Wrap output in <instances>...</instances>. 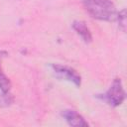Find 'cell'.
I'll use <instances>...</instances> for the list:
<instances>
[{"instance_id":"cell-1","label":"cell","mask_w":127,"mask_h":127,"mask_svg":"<svg viewBox=\"0 0 127 127\" xmlns=\"http://www.w3.org/2000/svg\"><path fill=\"white\" fill-rule=\"evenodd\" d=\"M85 10L95 19L111 21L116 17V7L111 0H81Z\"/></svg>"},{"instance_id":"cell-2","label":"cell","mask_w":127,"mask_h":127,"mask_svg":"<svg viewBox=\"0 0 127 127\" xmlns=\"http://www.w3.org/2000/svg\"><path fill=\"white\" fill-rule=\"evenodd\" d=\"M125 91L122 85V82L120 80V78H115L112 82V84L110 85L109 89L102 95H99V97L104 100L107 104H109L110 106L116 107L119 106L125 99Z\"/></svg>"},{"instance_id":"cell-3","label":"cell","mask_w":127,"mask_h":127,"mask_svg":"<svg viewBox=\"0 0 127 127\" xmlns=\"http://www.w3.org/2000/svg\"><path fill=\"white\" fill-rule=\"evenodd\" d=\"M52 67H53L56 75L59 78L70 81L73 84H75L76 86H80L81 77L75 69H73L67 65H63V64H52Z\"/></svg>"},{"instance_id":"cell-4","label":"cell","mask_w":127,"mask_h":127,"mask_svg":"<svg viewBox=\"0 0 127 127\" xmlns=\"http://www.w3.org/2000/svg\"><path fill=\"white\" fill-rule=\"evenodd\" d=\"M62 116L65 119V121L70 125V126H75V127H80V126H88V123L84 120V118L76 111L66 109L62 112Z\"/></svg>"},{"instance_id":"cell-5","label":"cell","mask_w":127,"mask_h":127,"mask_svg":"<svg viewBox=\"0 0 127 127\" xmlns=\"http://www.w3.org/2000/svg\"><path fill=\"white\" fill-rule=\"evenodd\" d=\"M72 28L74 31L81 37V39L85 43H90L92 41V36L90 33V30L82 21H74L72 24Z\"/></svg>"},{"instance_id":"cell-6","label":"cell","mask_w":127,"mask_h":127,"mask_svg":"<svg viewBox=\"0 0 127 127\" xmlns=\"http://www.w3.org/2000/svg\"><path fill=\"white\" fill-rule=\"evenodd\" d=\"M10 87H11V82H10L9 78L2 71V68H1V65H0V89L4 93H6L10 90Z\"/></svg>"},{"instance_id":"cell-7","label":"cell","mask_w":127,"mask_h":127,"mask_svg":"<svg viewBox=\"0 0 127 127\" xmlns=\"http://www.w3.org/2000/svg\"><path fill=\"white\" fill-rule=\"evenodd\" d=\"M117 19H118V23H119V27L122 29L123 32H125V27H126V16H125V9H123L121 12L118 13L117 15Z\"/></svg>"}]
</instances>
